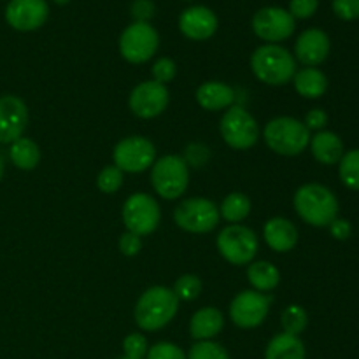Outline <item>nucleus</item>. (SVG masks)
I'll use <instances>...</instances> for the list:
<instances>
[{"instance_id": "nucleus-1", "label": "nucleus", "mask_w": 359, "mask_h": 359, "mask_svg": "<svg viewBox=\"0 0 359 359\" xmlns=\"http://www.w3.org/2000/svg\"><path fill=\"white\" fill-rule=\"evenodd\" d=\"M179 298L165 286H153L144 291L135 305V323L144 332H158L175 318Z\"/></svg>"}, {"instance_id": "nucleus-2", "label": "nucleus", "mask_w": 359, "mask_h": 359, "mask_svg": "<svg viewBox=\"0 0 359 359\" xmlns=\"http://www.w3.org/2000/svg\"><path fill=\"white\" fill-rule=\"evenodd\" d=\"M294 209L298 216L311 226H330L339 214V200L326 186L304 184L294 193Z\"/></svg>"}, {"instance_id": "nucleus-3", "label": "nucleus", "mask_w": 359, "mask_h": 359, "mask_svg": "<svg viewBox=\"0 0 359 359\" xmlns=\"http://www.w3.org/2000/svg\"><path fill=\"white\" fill-rule=\"evenodd\" d=\"M251 69L262 83L269 86H283L297 74V62L283 46L265 44L252 53Z\"/></svg>"}, {"instance_id": "nucleus-4", "label": "nucleus", "mask_w": 359, "mask_h": 359, "mask_svg": "<svg viewBox=\"0 0 359 359\" xmlns=\"http://www.w3.org/2000/svg\"><path fill=\"white\" fill-rule=\"evenodd\" d=\"M263 137L266 146L280 156H298L311 144V130L290 116H280L266 123Z\"/></svg>"}, {"instance_id": "nucleus-5", "label": "nucleus", "mask_w": 359, "mask_h": 359, "mask_svg": "<svg viewBox=\"0 0 359 359\" xmlns=\"http://www.w3.org/2000/svg\"><path fill=\"white\" fill-rule=\"evenodd\" d=\"M189 182L188 163L175 154H167L154 161L151 168V184L165 200H175L186 191Z\"/></svg>"}, {"instance_id": "nucleus-6", "label": "nucleus", "mask_w": 359, "mask_h": 359, "mask_svg": "<svg viewBox=\"0 0 359 359\" xmlns=\"http://www.w3.org/2000/svg\"><path fill=\"white\" fill-rule=\"evenodd\" d=\"M217 251L231 265H248L258 252V237L242 224H230L217 235Z\"/></svg>"}, {"instance_id": "nucleus-7", "label": "nucleus", "mask_w": 359, "mask_h": 359, "mask_svg": "<svg viewBox=\"0 0 359 359\" xmlns=\"http://www.w3.org/2000/svg\"><path fill=\"white\" fill-rule=\"evenodd\" d=\"M219 207L207 198H188L174 210V221L189 233H209L219 223Z\"/></svg>"}, {"instance_id": "nucleus-8", "label": "nucleus", "mask_w": 359, "mask_h": 359, "mask_svg": "<svg viewBox=\"0 0 359 359\" xmlns=\"http://www.w3.org/2000/svg\"><path fill=\"white\" fill-rule=\"evenodd\" d=\"M219 132L224 142L238 151L249 149L259 139V126L256 119L244 107L231 105L223 114Z\"/></svg>"}, {"instance_id": "nucleus-9", "label": "nucleus", "mask_w": 359, "mask_h": 359, "mask_svg": "<svg viewBox=\"0 0 359 359\" xmlns=\"http://www.w3.org/2000/svg\"><path fill=\"white\" fill-rule=\"evenodd\" d=\"M160 46L158 32L149 23L135 21L119 37V53L130 63H144L153 58Z\"/></svg>"}, {"instance_id": "nucleus-10", "label": "nucleus", "mask_w": 359, "mask_h": 359, "mask_svg": "<svg viewBox=\"0 0 359 359\" xmlns=\"http://www.w3.org/2000/svg\"><path fill=\"white\" fill-rule=\"evenodd\" d=\"M161 219L160 205L147 193H133L123 205V223L126 230L144 237L153 233Z\"/></svg>"}, {"instance_id": "nucleus-11", "label": "nucleus", "mask_w": 359, "mask_h": 359, "mask_svg": "<svg viewBox=\"0 0 359 359\" xmlns=\"http://www.w3.org/2000/svg\"><path fill=\"white\" fill-rule=\"evenodd\" d=\"M114 165L125 174H140L153 167L154 158H156V147L149 139L140 135L126 137L119 140L114 147Z\"/></svg>"}, {"instance_id": "nucleus-12", "label": "nucleus", "mask_w": 359, "mask_h": 359, "mask_svg": "<svg viewBox=\"0 0 359 359\" xmlns=\"http://www.w3.org/2000/svg\"><path fill=\"white\" fill-rule=\"evenodd\" d=\"M270 311V298L255 290L241 291L230 304V318L238 328H256L266 319Z\"/></svg>"}, {"instance_id": "nucleus-13", "label": "nucleus", "mask_w": 359, "mask_h": 359, "mask_svg": "<svg viewBox=\"0 0 359 359\" xmlns=\"http://www.w3.org/2000/svg\"><path fill=\"white\" fill-rule=\"evenodd\" d=\"M170 93L165 84L156 81H144L137 84L130 93V111L142 119H151L160 116L167 109Z\"/></svg>"}, {"instance_id": "nucleus-14", "label": "nucleus", "mask_w": 359, "mask_h": 359, "mask_svg": "<svg viewBox=\"0 0 359 359\" xmlns=\"http://www.w3.org/2000/svg\"><path fill=\"white\" fill-rule=\"evenodd\" d=\"M252 28L255 34L270 44L284 41L294 32V18L290 11L280 7H265L259 9L252 18Z\"/></svg>"}, {"instance_id": "nucleus-15", "label": "nucleus", "mask_w": 359, "mask_h": 359, "mask_svg": "<svg viewBox=\"0 0 359 359\" xmlns=\"http://www.w3.org/2000/svg\"><path fill=\"white\" fill-rule=\"evenodd\" d=\"M28 125V109L14 95L0 97V142L13 144L21 139Z\"/></svg>"}, {"instance_id": "nucleus-16", "label": "nucleus", "mask_w": 359, "mask_h": 359, "mask_svg": "<svg viewBox=\"0 0 359 359\" xmlns=\"http://www.w3.org/2000/svg\"><path fill=\"white\" fill-rule=\"evenodd\" d=\"M49 16L46 0H11L6 7V20L20 32L41 28Z\"/></svg>"}, {"instance_id": "nucleus-17", "label": "nucleus", "mask_w": 359, "mask_h": 359, "mask_svg": "<svg viewBox=\"0 0 359 359\" xmlns=\"http://www.w3.org/2000/svg\"><path fill=\"white\" fill-rule=\"evenodd\" d=\"M179 28L191 41H205L217 30V18L203 6L188 7L179 18Z\"/></svg>"}, {"instance_id": "nucleus-18", "label": "nucleus", "mask_w": 359, "mask_h": 359, "mask_svg": "<svg viewBox=\"0 0 359 359\" xmlns=\"http://www.w3.org/2000/svg\"><path fill=\"white\" fill-rule=\"evenodd\" d=\"M330 39L319 28H309L298 37L294 44V55L298 62L307 67H316L328 58Z\"/></svg>"}, {"instance_id": "nucleus-19", "label": "nucleus", "mask_w": 359, "mask_h": 359, "mask_svg": "<svg viewBox=\"0 0 359 359\" xmlns=\"http://www.w3.org/2000/svg\"><path fill=\"white\" fill-rule=\"evenodd\" d=\"M263 237L266 245L276 252H287L297 245L298 230L286 217H272L265 223Z\"/></svg>"}, {"instance_id": "nucleus-20", "label": "nucleus", "mask_w": 359, "mask_h": 359, "mask_svg": "<svg viewBox=\"0 0 359 359\" xmlns=\"http://www.w3.org/2000/svg\"><path fill=\"white\" fill-rule=\"evenodd\" d=\"M196 102L205 111H223V109H230L233 105L235 91L226 83L207 81V83L200 84V88L196 90Z\"/></svg>"}, {"instance_id": "nucleus-21", "label": "nucleus", "mask_w": 359, "mask_h": 359, "mask_svg": "<svg viewBox=\"0 0 359 359\" xmlns=\"http://www.w3.org/2000/svg\"><path fill=\"white\" fill-rule=\"evenodd\" d=\"M224 318L221 311L216 307H203L193 314L191 321H189V333L193 339L200 340H210L223 330Z\"/></svg>"}, {"instance_id": "nucleus-22", "label": "nucleus", "mask_w": 359, "mask_h": 359, "mask_svg": "<svg viewBox=\"0 0 359 359\" xmlns=\"http://www.w3.org/2000/svg\"><path fill=\"white\" fill-rule=\"evenodd\" d=\"M311 149L316 160L323 165H335L344 156V142L333 132H318L311 137Z\"/></svg>"}, {"instance_id": "nucleus-23", "label": "nucleus", "mask_w": 359, "mask_h": 359, "mask_svg": "<svg viewBox=\"0 0 359 359\" xmlns=\"http://www.w3.org/2000/svg\"><path fill=\"white\" fill-rule=\"evenodd\" d=\"M294 90L305 98H319L328 90V77L314 67H307L294 74Z\"/></svg>"}, {"instance_id": "nucleus-24", "label": "nucleus", "mask_w": 359, "mask_h": 359, "mask_svg": "<svg viewBox=\"0 0 359 359\" xmlns=\"http://www.w3.org/2000/svg\"><path fill=\"white\" fill-rule=\"evenodd\" d=\"M265 359H305V346L298 337L279 333L266 346Z\"/></svg>"}, {"instance_id": "nucleus-25", "label": "nucleus", "mask_w": 359, "mask_h": 359, "mask_svg": "<svg viewBox=\"0 0 359 359\" xmlns=\"http://www.w3.org/2000/svg\"><path fill=\"white\" fill-rule=\"evenodd\" d=\"M9 156L14 167H18L20 170H34L41 161V149L32 139L21 137L11 144Z\"/></svg>"}, {"instance_id": "nucleus-26", "label": "nucleus", "mask_w": 359, "mask_h": 359, "mask_svg": "<svg viewBox=\"0 0 359 359\" xmlns=\"http://www.w3.org/2000/svg\"><path fill=\"white\" fill-rule=\"evenodd\" d=\"M248 279L255 291L269 293L276 290L280 280V273L270 262H255L248 269Z\"/></svg>"}, {"instance_id": "nucleus-27", "label": "nucleus", "mask_w": 359, "mask_h": 359, "mask_svg": "<svg viewBox=\"0 0 359 359\" xmlns=\"http://www.w3.org/2000/svg\"><path fill=\"white\" fill-rule=\"evenodd\" d=\"M251 212V200L244 193H230L219 207V214L228 223H241Z\"/></svg>"}, {"instance_id": "nucleus-28", "label": "nucleus", "mask_w": 359, "mask_h": 359, "mask_svg": "<svg viewBox=\"0 0 359 359\" xmlns=\"http://www.w3.org/2000/svg\"><path fill=\"white\" fill-rule=\"evenodd\" d=\"M339 174L344 184L349 189H359V149H353L344 153L342 160L339 161Z\"/></svg>"}, {"instance_id": "nucleus-29", "label": "nucleus", "mask_w": 359, "mask_h": 359, "mask_svg": "<svg viewBox=\"0 0 359 359\" xmlns=\"http://www.w3.org/2000/svg\"><path fill=\"white\" fill-rule=\"evenodd\" d=\"M280 323H283L284 333H290V335L298 337L305 328H307V312L300 305H290V307L284 309L283 316H280Z\"/></svg>"}, {"instance_id": "nucleus-30", "label": "nucleus", "mask_w": 359, "mask_h": 359, "mask_svg": "<svg viewBox=\"0 0 359 359\" xmlns=\"http://www.w3.org/2000/svg\"><path fill=\"white\" fill-rule=\"evenodd\" d=\"M202 280L198 279L193 273H186V276H181L174 284V293L179 300L184 302H193L200 297L202 293Z\"/></svg>"}, {"instance_id": "nucleus-31", "label": "nucleus", "mask_w": 359, "mask_h": 359, "mask_svg": "<svg viewBox=\"0 0 359 359\" xmlns=\"http://www.w3.org/2000/svg\"><path fill=\"white\" fill-rule=\"evenodd\" d=\"M188 359H230V354L221 344L200 340L189 349Z\"/></svg>"}, {"instance_id": "nucleus-32", "label": "nucleus", "mask_w": 359, "mask_h": 359, "mask_svg": "<svg viewBox=\"0 0 359 359\" xmlns=\"http://www.w3.org/2000/svg\"><path fill=\"white\" fill-rule=\"evenodd\" d=\"M123 172L119 170L116 165H109V167H104L100 170L97 177V186L102 193H107V195H112V193L118 191L123 186Z\"/></svg>"}, {"instance_id": "nucleus-33", "label": "nucleus", "mask_w": 359, "mask_h": 359, "mask_svg": "<svg viewBox=\"0 0 359 359\" xmlns=\"http://www.w3.org/2000/svg\"><path fill=\"white\" fill-rule=\"evenodd\" d=\"M151 72H153V81L167 86V83L174 81L175 76H177V65H175L174 60L165 58L163 56V58L154 62L153 70H151Z\"/></svg>"}, {"instance_id": "nucleus-34", "label": "nucleus", "mask_w": 359, "mask_h": 359, "mask_svg": "<svg viewBox=\"0 0 359 359\" xmlns=\"http://www.w3.org/2000/svg\"><path fill=\"white\" fill-rule=\"evenodd\" d=\"M123 349H125L126 358L133 359H142L147 354V340L146 337L140 335V333H132V335L126 337L123 340Z\"/></svg>"}, {"instance_id": "nucleus-35", "label": "nucleus", "mask_w": 359, "mask_h": 359, "mask_svg": "<svg viewBox=\"0 0 359 359\" xmlns=\"http://www.w3.org/2000/svg\"><path fill=\"white\" fill-rule=\"evenodd\" d=\"M147 359H188L186 354L182 353L181 347L174 346L170 342H160L154 344L149 351H147Z\"/></svg>"}, {"instance_id": "nucleus-36", "label": "nucleus", "mask_w": 359, "mask_h": 359, "mask_svg": "<svg viewBox=\"0 0 359 359\" xmlns=\"http://www.w3.org/2000/svg\"><path fill=\"white\" fill-rule=\"evenodd\" d=\"M333 11L340 20L353 21L359 18V0H333Z\"/></svg>"}, {"instance_id": "nucleus-37", "label": "nucleus", "mask_w": 359, "mask_h": 359, "mask_svg": "<svg viewBox=\"0 0 359 359\" xmlns=\"http://www.w3.org/2000/svg\"><path fill=\"white\" fill-rule=\"evenodd\" d=\"M319 0H291L290 2V13L293 18H311L312 14L318 11Z\"/></svg>"}, {"instance_id": "nucleus-38", "label": "nucleus", "mask_w": 359, "mask_h": 359, "mask_svg": "<svg viewBox=\"0 0 359 359\" xmlns=\"http://www.w3.org/2000/svg\"><path fill=\"white\" fill-rule=\"evenodd\" d=\"M119 251L123 252L125 256H137L142 249V241H140L139 235L132 233V231H126L119 237Z\"/></svg>"}, {"instance_id": "nucleus-39", "label": "nucleus", "mask_w": 359, "mask_h": 359, "mask_svg": "<svg viewBox=\"0 0 359 359\" xmlns=\"http://www.w3.org/2000/svg\"><path fill=\"white\" fill-rule=\"evenodd\" d=\"M132 16L140 23H147L154 16V4L151 0H135L132 4Z\"/></svg>"}, {"instance_id": "nucleus-40", "label": "nucleus", "mask_w": 359, "mask_h": 359, "mask_svg": "<svg viewBox=\"0 0 359 359\" xmlns=\"http://www.w3.org/2000/svg\"><path fill=\"white\" fill-rule=\"evenodd\" d=\"M326 123H328V114L325 111H321V109H312L305 116L304 125L309 130H323L326 126Z\"/></svg>"}, {"instance_id": "nucleus-41", "label": "nucleus", "mask_w": 359, "mask_h": 359, "mask_svg": "<svg viewBox=\"0 0 359 359\" xmlns=\"http://www.w3.org/2000/svg\"><path fill=\"white\" fill-rule=\"evenodd\" d=\"M330 231H332V235L337 241H347L351 237L353 228H351V223L347 219H339L337 217V219H333L330 223Z\"/></svg>"}, {"instance_id": "nucleus-42", "label": "nucleus", "mask_w": 359, "mask_h": 359, "mask_svg": "<svg viewBox=\"0 0 359 359\" xmlns=\"http://www.w3.org/2000/svg\"><path fill=\"white\" fill-rule=\"evenodd\" d=\"M2 175H4V160L0 156V181H2Z\"/></svg>"}, {"instance_id": "nucleus-43", "label": "nucleus", "mask_w": 359, "mask_h": 359, "mask_svg": "<svg viewBox=\"0 0 359 359\" xmlns=\"http://www.w3.org/2000/svg\"><path fill=\"white\" fill-rule=\"evenodd\" d=\"M55 2L60 4V6H63V4H67V2H69V0H55Z\"/></svg>"}, {"instance_id": "nucleus-44", "label": "nucleus", "mask_w": 359, "mask_h": 359, "mask_svg": "<svg viewBox=\"0 0 359 359\" xmlns=\"http://www.w3.org/2000/svg\"><path fill=\"white\" fill-rule=\"evenodd\" d=\"M119 359H133V358H126V356H125V358H119Z\"/></svg>"}]
</instances>
